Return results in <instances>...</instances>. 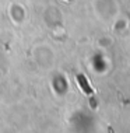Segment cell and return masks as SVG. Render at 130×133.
Here are the masks:
<instances>
[{
    "instance_id": "obj_1",
    "label": "cell",
    "mask_w": 130,
    "mask_h": 133,
    "mask_svg": "<svg viewBox=\"0 0 130 133\" xmlns=\"http://www.w3.org/2000/svg\"><path fill=\"white\" fill-rule=\"evenodd\" d=\"M78 78V81H80V84H81V87H83V90H84V91L87 92V94H91V88L88 87V83H87V80L84 78V76H78L77 77Z\"/></svg>"
}]
</instances>
